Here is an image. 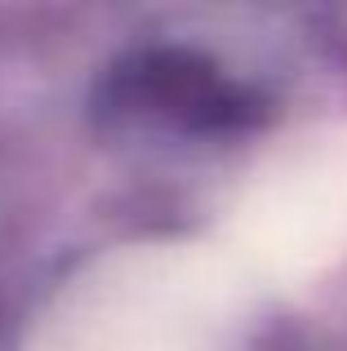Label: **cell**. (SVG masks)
Returning <instances> with one entry per match:
<instances>
[{
  "mask_svg": "<svg viewBox=\"0 0 347 351\" xmlns=\"http://www.w3.org/2000/svg\"><path fill=\"white\" fill-rule=\"evenodd\" d=\"M347 254V129L289 143L250 182L232 223L236 276L303 280Z\"/></svg>",
  "mask_w": 347,
  "mask_h": 351,
  "instance_id": "obj_1",
  "label": "cell"
},
{
  "mask_svg": "<svg viewBox=\"0 0 347 351\" xmlns=\"http://www.w3.org/2000/svg\"><path fill=\"white\" fill-rule=\"evenodd\" d=\"M241 293L227 258L165 254L107 293L103 351H223V316Z\"/></svg>",
  "mask_w": 347,
  "mask_h": 351,
  "instance_id": "obj_2",
  "label": "cell"
}]
</instances>
